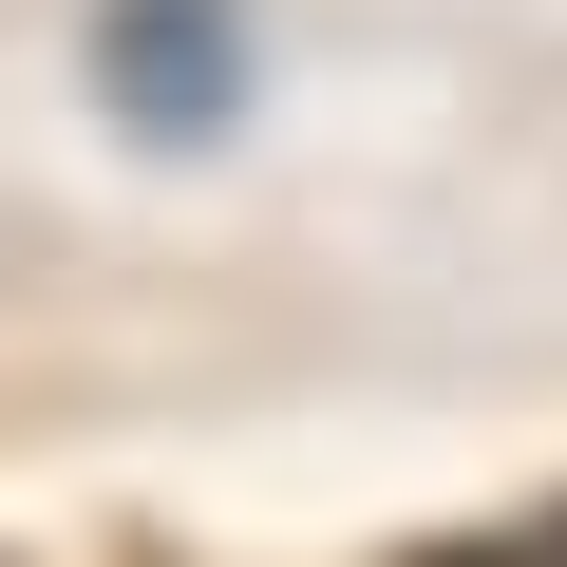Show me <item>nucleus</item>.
<instances>
[{"mask_svg":"<svg viewBox=\"0 0 567 567\" xmlns=\"http://www.w3.org/2000/svg\"><path fill=\"white\" fill-rule=\"evenodd\" d=\"M454 567H567V511H529V529H492V548H454Z\"/></svg>","mask_w":567,"mask_h":567,"instance_id":"2","label":"nucleus"},{"mask_svg":"<svg viewBox=\"0 0 567 567\" xmlns=\"http://www.w3.org/2000/svg\"><path fill=\"white\" fill-rule=\"evenodd\" d=\"M95 95H114V133L208 152L246 114V0H114L95 20Z\"/></svg>","mask_w":567,"mask_h":567,"instance_id":"1","label":"nucleus"}]
</instances>
